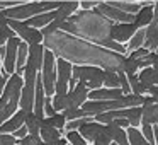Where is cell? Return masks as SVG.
<instances>
[{
    "instance_id": "cell-39",
    "label": "cell",
    "mask_w": 158,
    "mask_h": 145,
    "mask_svg": "<svg viewBox=\"0 0 158 145\" xmlns=\"http://www.w3.org/2000/svg\"><path fill=\"white\" fill-rule=\"evenodd\" d=\"M119 87L123 89L124 96L126 94H131L133 90H131V84H129V79H127V75L124 72H119Z\"/></svg>"
},
{
    "instance_id": "cell-25",
    "label": "cell",
    "mask_w": 158,
    "mask_h": 145,
    "mask_svg": "<svg viewBox=\"0 0 158 145\" xmlns=\"http://www.w3.org/2000/svg\"><path fill=\"white\" fill-rule=\"evenodd\" d=\"M141 116H143V108L141 106L124 108V118L131 123V126H141Z\"/></svg>"
},
{
    "instance_id": "cell-36",
    "label": "cell",
    "mask_w": 158,
    "mask_h": 145,
    "mask_svg": "<svg viewBox=\"0 0 158 145\" xmlns=\"http://www.w3.org/2000/svg\"><path fill=\"white\" fill-rule=\"evenodd\" d=\"M41 143H43V138L41 137L29 133V135H26L24 138H21L15 145H41Z\"/></svg>"
},
{
    "instance_id": "cell-41",
    "label": "cell",
    "mask_w": 158,
    "mask_h": 145,
    "mask_svg": "<svg viewBox=\"0 0 158 145\" xmlns=\"http://www.w3.org/2000/svg\"><path fill=\"white\" fill-rule=\"evenodd\" d=\"M148 55H150V50L144 48V46H141V48H138V50H134V51L129 53L131 58H136V60H143V58H146Z\"/></svg>"
},
{
    "instance_id": "cell-7",
    "label": "cell",
    "mask_w": 158,
    "mask_h": 145,
    "mask_svg": "<svg viewBox=\"0 0 158 145\" xmlns=\"http://www.w3.org/2000/svg\"><path fill=\"white\" fill-rule=\"evenodd\" d=\"M56 55L51 50L46 48L44 51V62L41 68V77H43V86H44L46 96H55V86H56Z\"/></svg>"
},
{
    "instance_id": "cell-44",
    "label": "cell",
    "mask_w": 158,
    "mask_h": 145,
    "mask_svg": "<svg viewBox=\"0 0 158 145\" xmlns=\"http://www.w3.org/2000/svg\"><path fill=\"white\" fill-rule=\"evenodd\" d=\"M70 142L66 138H58V140H53V142H43L41 145H68Z\"/></svg>"
},
{
    "instance_id": "cell-12",
    "label": "cell",
    "mask_w": 158,
    "mask_h": 145,
    "mask_svg": "<svg viewBox=\"0 0 158 145\" xmlns=\"http://www.w3.org/2000/svg\"><path fill=\"white\" fill-rule=\"evenodd\" d=\"M138 29L139 28L134 22H114L112 31H110V38L117 43H127Z\"/></svg>"
},
{
    "instance_id": "cell-13",
    "label": "cell",
    "mask_w": 158,
    "mask_h": 145,
    "mask_svg": "<svg viewBox=\"0 0 158 145\" xmlns=\"http://www.w3.org/2000/svg\"><path fill=\"white\" fill-rule=\"evenodd\" d=\"M144 48H148L150 51H156V48H158V2H155L153 19H151V22L146 26Z\"/></svg>"
},
{
    "instance_id": "cell-31",
    "label": "cell",
    "mask_w": 158,
    "mask_h": 145,
    "mask_svg": "<svg viewBox=\"0 0 158 145\" xmlns=\"http://www.w3.org/2000/svg\"><path fill=\"white\" fill-rule=\"evenodd\" d=\"M61 133H63V130H58V128H55V126H41V131H39L43 142L58 140V138H61Z\"/></svg>"
},
{
    "instance_id": "cell-47",
    "label": "cell",
    "mask_w": 158,
    "mask_h": 145,
    "mask_svg": "<svg viewBox=\"0 0 158 145\" xmlns=\"http://www.w3.org/2000/svg\"><path fill=\"white\" fill-rule=\"evenodd\" d=\"M5 53H7V46H0V58H2V60H4L5 58Z\"/></svg>"
},
{
    "instance_id": "cell-45",
    "label": "cell",
    "mask_w": 158,
    "mask_h": 145,
    "mask_svg": "<svg viewBox=\"0 0 158 145\" xmlns=\"http://www.w3.org/2000/svg\"><path fill=\"white\" fill-rule=\"evenodd\" d=\"M148 94H150V96L155 99V103L158 104V86H153V87H150V89H148Z\"/></svg>"
},
{
    "instance_id": "cell-19",
    "label": "cell",
    "mask_w": 158,
    "mask_h": 145,
    "mask_svg": "<svg viewBox=\"0 0 158 145\" xmlns=\"http://www.w3.org/2000/svg\"><path fill=\"white\" fill-rule=\"evenodd\" d=\"M34 97H36V86H24L22 87V92H21V109L27 111H34Z\"/></svg>"
},
{
    "instance_id": "cell-21",
    "label": "cell",
    "mask_w": 158,
    "mask_h": 145,
    "mask_svg": "<svg viewBox=\"0 0 158 145\" xmlns=\"http://www.w3.org/2000/svg\"><path fill=\"white\" fill-rule=\"evenodd\" d=\"M153 12H155V4L153 5H150V4L143 5V7L134 14V24H136L138 28H146L151 22V19H153Z\"/></svg>"
},
{
    "instance_id": "cell-32",
    "label": "cell",
    "mask_w": 158,
    "mask_h": 145,
    "mask_svg": "<svg viewBox=\"0 0 158 145\" xmlns=\"http://www.w3.org/2000/svg\"><path fill=\"white\" fill-rule=\"evenodd\" d=\"M139 70H141V60L131 58V56H126V58H124L123 72L126 73V75H133V73H138Z\"/></svg>"
},
{
    "instance_id": "cell-14",
    "label": "cell",
    "mask_w": 158,
    "mask_h": 145,
    "mask_svg": "<svg viewBox=\"0 0 158 145\" xmlns=\"http://www.w3.org/2000/svg\"><path fill=\"white\" fill-rule=\"evenodd\" d=\"M78 131L82 133V137L85 138L87 142L94 143V142L99 138V135L106 133V125H102V123H99V121L92 120V121H89V123L82 125V126L78 128Z\"/></svg>"
},
{
    "instance_id": "cell-30",
    "label": "cell",
    "mask_w": 158,
    "mask_h": 145,
    "mask_svg": "<svg viewBox=\"0 0 158 145\" xmlns=\"http://www.w3.org/2000/svg\"><path fill=\"white\" fill-rule=\"evenodd\" d=\"M144 38H146V29H143V28H139L136 33H134V36L127 41V51H134V50H138V48H141V46H144Z\"/></svg>"
},
{
    "instance_id": "cell-6",
    "label": "cell",
    "mask_w": 158,
    "mask_h": 145,
    "mask_svg": "<svg viewBox=\"0 0 158 145\" xmlns=\"http://www.w3.org/2000/svg\"><path fill=\"white\" fill-rule=\"evenodd\" d=\"M72 79L82 82L89 87V90L104 87V68L95 65H73Z\"/></svg>"
},
{
    "instance_id": "cell-4",
    "label": "cell",
    "mask_w": 158,
    "mask_h": 145,
    "mask_svg": "<svg viewBox=\"0 0 158 145\" xmlns=\"http://www.w3.org/2000/svg\"><path fill=\"white\" fill-rule=\"evenodd\" d=\"M61 5V2H29V4H19L14 7H7L0 11V15L7 19H17V21H26L29 17L39 15L43 12L55 11Z\"/></svg>"
},
{
    "instance_id": "cell-51",
    "label": "cell",
    "mask_w": 158,
    "mask_h": 145,
    "mask_svg": "<svg viewBox=\"0 0 158 145\" xmlns=\"http://www.w3.org/2000/svg\"><path fill=\"white\" fill-rule=\"evenodd\" d=\"M90 145H92V143H90Z\"/></svg>"
},
{
    "instance_id": "cell-1",
    "label": "cell",
    "mask_w": 158,
    "mask_h": 145,
    "mask_svg": "<svg viewBox=\"0 0 158 145\" xmlns=\"http://www.w3.org/2000/svg\"><path fill=\"white\" fill-rule=\"evenodd\" d=\"M44 48L51 50L56 56L72 62L73 65H95L104 70L123 72L126 55L109 50L97 43L87 41L66 31H58L44 36Z\"/></svg>"
},
{
    "instance_id": "cell-22",
    "label": "cell",
    "mask_w": 158,
    "mask_h": 145,
    "mask_svg": "<svg viewBox=\"0 0 158 145\" xmlns=\"http://www.w3.org/2000/svg\"><path fill=\"white\" fill-rule=\"evenodd\" d=\"M56 9L55 11H48V12H43L39 15H34V17H29L26 19V24L32 26V28H38V29H43L44 26H48L53 19H56Z\"/></svg>"
},
{
    "instance_id": "cell-49",
    "label": "cell",
    "mask_w": 158,
    "mask_h": 145,
    "mask_svg": "<svg viewBox=\"0 0 158 145\" xmlns=\"http://www.w3.org/2000/svg\"><path fill=\"white\" fill-rule=\"evenodd\" d=\"M110 145H117V143H116V142H112V143H110Z\"/></svg>"
},
{
    "instance_id": "cell-33",
    "label": "cell",
    "mask_w": 158,
    "mask_h": 145,
    "mask_svg": "<svg viewBox=\"0 0 158 145\" xmlns=\"http://www.w3.org/2000/svg\"><path fill=\"white\" fill-rule=\"evenodd\" d=\"M104 87H110V89L119 87V72H116V70H104Z\"/></svg>"
},
{
    "instance_id": "cell-18",
    "label": "cell",
    "mask_w": 158,
    "mask_h": 145,
    "mask_svg": "<svg viewBox=\"0 0 158 145\" xmlns=\"http://www.w3.org/2000/svg\"><path fill=\"white\" fill-rule=\"evenodd\" d=\"M124 92L121 87H116V89H110V87H100V89H94L89 90V99L94 101H106V99H119L123 97Z\"/></svg>"
},
{
    "instance_id": "cell-42",
    "label": "cell",
    "mask_w": 158,
    "mask_h": 145,
    "mask_svg": "<svg viewBox=\"0 0 158 145\" xmlns=\"http://www.w3.org/2000/svg\"><path fill=\"white\" fill-rule=\"evenodd\" d=\"M100 4V0H82L80 2V9H85V11H90V9L97 7Z\"/></svg>"
},
{
    "instance_id": "cell-43",
    "label": "cell",
    "mask_w": 158,
    "mask_h": 145,
    "mask_svg": "<svg viewBox=\"0 0 158 145\" xmlns=\"http://www.w3.org/2000/svg\"><path fill=\"white\" fill-rule=\"evenodd\" d=\"M26 135H29V130H27V126H26V125H22V126L19 128V130H15V131H14V137H15V138H19V140H21V138H24Z\"/></svg>"
},
{
    "instance_id": "cell-40",
    "label": "cell",
    "mask_w": 158,
    "mask_h": 145,
    "mask_svg": "<svg viewBox=\"0 0 158 145\" xmlns=\"http://www.w3.org/2000/svg\"><path fill=\"white\" fill-rule=\"evenodd\" d=\"M19 138L14 137V133H2L0 135V145H15Z\"/></svg>"
},
{
    "instance_id": "cell-2",
    "label": "cell",
    "mask_w": 158,
    "mask_h": 145,
    "mask_svg": "<svg viewBox=\"0 0 158 145\" xmlns=\"http://www.w3.org/2000/svg\"><path fill=\"white\" fill-rule=\"evenodd\" d=\"M114 22L110 19H107L106 15H102L95 7L85 11L80 9L73 15H70L65 22L61 24V31H66L70 34H75L78 38H83L87 41L97 43L100 46H106L109 50L119 51L123 55L127 53V48L123 43H117L110 38V31H112Z\"/></svg>"
},
{
    "instance_id": "cell-20",
    "label": "cell",
    "mask_w": 158,
    "mask_h": 145,
    "mask_svg": "<svg viewBox=\"0 0 158 145\" xmlns=\"http://www.w3.org/2000/svg\"><path fill=\"white\" fill-rule=\"evenodd\" d=\"M106 130H107V133H109V137L112 138V142H116L117 145H131L129 138H127L126 128L117 126V125H114V123H109V125H106Z\"/></svg>"
},
{
    "instance_id": "cell-8",
    "label": "cell",
    "mask_w": 158,
    "mask_h": 145,
    "mask_svg": "<svg viewBox=\"0 0 158 145\" xmlns=\"http://www.w3.org/2000/svg\"><path fill=\"white\" fill-rule=\"evenodd\" d=\"M9 26L15 31V34L26 41L27 45H38V43L44 41V36H43L41 29L32 28V26L26 24V21H17V19H9Z\"/></svg>"
},
{
    "instance_id": "cell-29",
    "label": "cell",
    "mask_w": 158,
    "mask_h": 145,
    "mask_svg": "<svg viewBox=\"0 0 158 145\" xmlns=\"http://www.w3.org/2000/svg\"><path fill=\"white\" fill-rule=\"evenodd\" d=\"M126 131H127V138H129V143L131 145H151L150 142L144 138V135L141 133L139 128L129 126V128H126Z\"/></svg>"
},
{
    "instance_id": "cell-16",
    "label": "cell",
    "mask_w": 158,
    "mask_h": 145,
    "mask_svg": "<svg viewBox=\"0 0 158 145\" xmlns=\"http://www.w3.org/2000/svg\"><path fill=\"white\" fill-rule=\"evenodd\" d=\"M143 116H141V123L148 125H158V104L155 103V99L151 96L144 97L143 103Z\"/></svg>"
},
{
    "instance_id": "cell-10",
    "label": "cell",
    "mask_w": 158,
    "mask_h": 145,
    "mask_svg": "<svg viewBox=\"0 0 158 145\" xmlns=\"http://www.w3.org/2000/svg\"><path fill=\"white\" fill-rule=\"evenodd\" d=\"M97 11L100 12L102 15H106L107 19H110L112 22H134V14H129V12H124V11H119V9L112 7L110 4L107 2H102L97 5Z\"/></svg>"
},
{
    "instance_id": "cell-11",
    "label": "cell",
    "mask_w": 158,
    "mask_h": 145,
    "mask_svg": "<svg viewBox=\"0 0 158 145\" xmlns=\"http://www.w3.org/2000/svg\"><path fill=\"white\" fill-rule=\"evenodd\" d=\"M89 101V87L85 84L78 82L75 89H70L65 97V109L66 108H82L83 103Z\"/></svg>"
},
{
    "instance_id": "cell-27",
    "label": "cell",
    "mask_w": 158,
    "mask_h": 145,
    "mask_svg": "<svg viewBox=\"0 0 158 145\" xmlns=\"http://www.w3.org/2000/svg\"><path fill=\"white\" fill-rule=\"evenodd\" d=\"M107 4H110L112 7L119 9V11L129 12V14H136L143 5L141 4H133V2H127V0H106Z\"/></svg>"
},
{
    "instance_id": "cell-9",
    "label": "cell",
    "mask_w": 158,
    "mask_h": 145,
    "mask_svg": "<svg viewBox=\"0 0 158 145\" xmlns=\"http://www.w3.org/2000/svg\"><path fill=\"white\" fill-rule=\"evenodd\" d=\"M22 39L19 36H12L5 46H7V53H5L4 58V73H15V63H17V51H19V45H21Z\"/></svg>"
},
{
    "instance_id": "cell-37",
    "label": "cell",
    "mask_w": 158,
    "mask_h": 145,
    "mask_svg": "<svg viewBox=\"0 0 158 145\" xmlns=\"http://www.w3.org/2000/svg\"><path fill=\"white\" fill-rule=\"evenodd\" d=\"M12 36H17V34H15V31L10 28V26H7V28H2V29H0V46H4L5 43H7L9 39L12 38Z\"/></svg>"
},
{
    "instance_id": "cell-35",
    "label": "cell",
    "mask_w": 158,
    "mask_h": 145,
    "mask_svg": "<svg viewBox=\"0 0 158 145\" xmlns=\"http://www.w3.org/2000/svg\"><path fill=\"white\" fill-rule=\"evenodd\" d=\"M63 114H65L66 121L78 120V118L87 116V114H85V111H83L82 108H66V109H63Z\"/></svg>"
},
{
    "instance_id": "cell-26",
    "label": "cell",
    "mask_w": 158,
    "mask_h": 145,
    "mask_svg": "<svg viewBox=\"0 0 158 145\" xmlns=\"http://www.w3.org/2000/svg\"><path fill=\"white\" fill-rule=\"evenodd\" d=\"M26 126H27L29 133L31 135H38V137H41L39 135V131H41V125H43V118H39L38 114L34 113V111H31V113H27V116H26Z\"/></svg>"
},
{
    "instance_id": "cell-46",
    "label": "cell",
    "mask_w": 158,
    "mask_h": 145,
    "mask_svg": "<svg viewBox=\"0 0 158 145\" xmlns=\"http://www.w3.org/2000/svg\"><path fill=\"white\" fill-rule=\"evenodd\" d=\"M7 26H9V19L4 17V15H0V29H2V28H7Z\"/></svg>"
},
{
    "instance_id": "cell-15",
    "label": "cell",
    "mask_w": 158,
    "mask_h": 145,
    "mask_svg": "<svg viewBox=\"0 0 158 145\" xmlns=\"http://www.w3.org/2000/svg\"><path fill=\"white\" fill-rule=\"evenodd\" d=\"M26 116H27V111L17 109L7 121H4V123L0 125V131L2 133H14L15 130H19L26 123Z\"/></svg>"
},
{
    "instance_id": "cell-50",
    "label": "cell",
    "mask_w": 158,
    "mask_h": 145,
    "mask_svg": "<svg viewBox=\"0 0 158 145\" xmlns=\"http://www.w3.org/2000/svg\"><path fill=\"white\" fill-rule=\"evenodd\" d=\"M0 135H2V131H0Z\"/></svg>"
},
{
    "instance_id": "cell-24",
    "label": "cell",
    "mask_w": 158,
    "mask_h": 145,
    "mask_svg": "<svg viewBox=\"0 0 158 145\" xmlns=\"http://www.w3.org/2000/svg\"><path fill=\"white\" fill-rule=\"evenodd\" d=\"M27 55H29V45L26 41H21L19 45V51H17V63H15V73L24 75V67L27 62Z\"/></svg>"
},
{
    "instance_id": "cell-17",
    "label": "cell",
    "mask_w": 158,
    "mask_h": 145,
    "mask_svg": "<svg viewBox=\"0 0 158 145\" xmlns=\"http://www.w3.org/2000/svg\"><path fill=\"white\" fill-rule=\"evenodd\" d=\"M138 77H139L141 84H144L146 89H150L153 86H158V55L155 58L153 65L146 67V68H141L138 72Z\"/></svg>"
},
{
    "instance_id": "cell-48",
    "label": "cell",
    "mask_w": 158,
    "mask_h": 145,
    "mask_svg": "<svg viewBox=\"0 0 158 145\" xmlns=\"http://www.w3.org/2000/svg\"><path fill=\"white\" fill-rule=\"evenodd\" d=\"M2 75H4V70H2V63H0V79H2Z\"/></svg>"
},
{
    "instance_id": "cell-3",
    "label": "cell",
    "mask_w": 158,
    "mask_h": 145,
    "mask_svg": "<svg viewBox=\"0 0 158 145\" xmlns=\"http://www.w3.org/2000/svg\"><path fill=\"white\" fill-rule=\"evenodd\" d=\"M24 87V79L19 73H12L9 77L5 89L0 96V125L7 121L15 111L19 109V103H21V92Z\"/></svg>"
},
{
    "instance_id": "cell-38",
    "label": "cell",
    "mask_w": 158,
    "mask_h": 145,
    "mask_svg": "<svg viewBox=\"0 0 158 145\" xmlns=\"http://www.w3.org/2000/svg\"><path fill=\"white\" fill-rule=\"evenodd\" d=\"M141 133L144 135L148 142L151 145H155V135H153V125H148V123H141Z\"/></svg>"
},
{
    "instance_id": "cell-5",
    "label": "cell",
    "mask_w": 158,
    "mask_h": 145,
    "mask_svg": "<svg viewBox=\"0 0 158 145\" xmlns=\"http://www.w3.org/2000/svg\"><path fill=\"white\" fill-rule=\"evenodd\" d=\"M44 51L46 48L43 43L29 45V55L24 67V86H36L38 73L41 72L43 62H44Z\"/></svg>"
},
{
    "instance_id": "cell-28",
    "label": "cell",
    "mask_w": 158,
    "mask_h": 145,
    "mask_svg": "<svg viewBox=\"0 0 158 145\" xmlns=\"http://www.w3.org/2000/svg\"><path fill=\"white\" fill-rule=\"evenodd\" d=\"M65 125H66V118L63 113H56L53 116H46L43 118V125L41 126H55L58 130H65Z\"/></svg>"
},
{
    "instance_id": "cell-34",
    "label": "cell",
    "mask_w": 158,
    "mask_h": 145,
    "mask_svg": "<svg viewBox=\"0 0 158 145\" xmlns=\"http://www.w3.org/2000/svg\"><path fill=\"white\" fill-rule=\"evenodd\" d=\"M66 140H68L72 145H89V142H87L85 138L82 137V133H80L78 130H70V131H66Z\"/></svg>"
},
{
    "instance_id": "cell-23",
    "label": "cell",
    "mask_w": 158,
    "mask_h": 145,
    "mask_svg": "<svg viewBox=\"0 0 158 145\" xmlns=\"http://www.w3.org/2000/svg\"><path fill=\"white\" fill-rule=\"evenodd\" d=\"M78 7H80V2H77V0H66V2H61V5L56 9V14H58L56 17L61 19V21H66L70 15H73L77 11H78Z\"/></svg>"
}]
</instances>
